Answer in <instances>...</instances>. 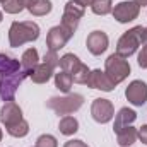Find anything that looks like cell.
<instances>
[{
    "instance_id": "6da1fadb",
    "label": "cell",
    "mask_w": 147,
    "mask_h": 147,
    "mask_svg": "<svg viewBox=\"0 0 147 147\" xmlns=\"http://www.w3.org/2000/svg\"><path fill=\"white\" fill-rule=\"evenodd\" d=\"M38 38H39V26L33 21H22V22L16 21V22H12L10 29H9V43L14 48L22 46L31 41H36Z\"/></svg>"
},
{
    "instance_id": "7a4b0ae2",
    "label": "cell",
    "mask_w": 147,
    "mask_h": 147,
    "mask_svg": "<svg viewBox=\"0 0 147 147\" xmlns=\"http://www.w3.org/2000/svg\"><path fill=\"white\" fill-rule=\"evenodd\" d=\"M84 105V96L80 94H67L62 98H50L46 101V108L55 111L57 115H70L80 110Z\"/></svg>"
},
{
    "instance_id": "3957f363",
    "label": "cell",
    "mask_w": 147,
    "mask_h": 147,
    "mask_svg": "<svg viewBox=\"0 0 147 147\" xmlns=\"http://www.w3.org/2000/svg\"><path fill=\"white\" fill-rule=\"evenodd\" d=\"M142 31H144L142 26H135V28L128 29L127 33H123L121 38L118 39V45H116V55H120V57H123V58L132 57V55L137 51V48L140 46Z\"/></svg>"
},
{
    "instance_id": "277c9868",
    "label": "cell",
    "mask_w": 147,
    "mask_h": 147,
    "mask_svg": "<svg viewBox=\"0 0 147 147\" xmlns=\"http://www.w3.org/2000/svg\"><path fill=\"white\" fill-rule=\"evenodd\" d=\"M105 72L115 84H120L130 75V63L123 57L113 53L105 62Z\"/></svg>"
},
{
    "instance_id": "5b68a950",
    "label": "cell",
    "mask_w": 147,
    "mask_h": 147,
    "mask_svg": "<svg viewBox=\"0 0 147 147\" xmlns=\"http://www.w3.org/2000/svg\"><path fill=\"white\" fill-rule=\"evenodd\" d=\"M26 77H29V75L24 72L22 69L16 74L2 75V77H0V99L5 101V103L14 101L16 92H17V87L22 84V80H24Z\"/></svg>"
},
{
    "instance_id": "8992f818",
    "label": "cell",
    "mask_w": 147,
    "mask_h": 147,
    "mask_svg": "<svg viewBox=\"0 0 147 147\" xmlns=\"http://www.w3.org/2000/svg\"><path fill=\"white\" fill-rule=\"evenodd\" d=\"M84 17V7H80L79 3H75L74 0H69L65 9H63V16H62V28L70 33L74 36V33L77 31V26L80 22V19Z\"/></svg>"
},
{
    "instance_id": "52a82bcc",
    "label": "cell",
    "mask_w": 147,
    "mask_h": 147,
    "mask_svg": "<svg viewBox=\"0 0 147 147\" xmlns=\"http://www.w3.org/2000/svg\"><path fill=\"white\" fill-rule=\"evenodd\" d=\"M139 12H140V7L134 2V0H128V2H120L115 5V9L111 10L113 17L121 22V24H127L134 19L139 17Z\"/></svg>"
},
{
    "instance_id": "ba28073f",
    "label": "cell",
    "mask_w": 147,
    "mask_h": 147,
    "mask_svg": "<svg viewBox=\"0 0 147 147\" xmlns=\"http://www.w3.org/2000/svg\"><path fill=\"white\" fill-rule=\"evenodd\" d=\"M125 98L134 106H144L147 103V84L144 80H132L125 89Z\"/></svg>"
},
{
    "instance_id": "9c48e42d",
    "label": "cell",
    "mask_w": 147,
    "mask_h": 147,
    "mask_svg": "<svg viewBox=\"0 0 147 147\" xmlns=\"http://www.w3.org/2000/svg\"><path fill=\"white\" fill-rule=\"evenodd\" d=\"M91 115H92V118L98 123H108L113 118V115H115L113 103H111L110 99H105V98L94 99L92 105H91Z\"/></svg>"
},
{
    "instance_id": "30bf717a",
    "label": "cell",
    "mask_w": 147,
    "mask_h": 147,
    "mask_svg": "<svg viewBox=\"0 0 147 147\" xmlns=\"http://www.w3.org/2000/svg\"><path fill=\"white\" fill-rule=\"evenodd\" d=\"M22 120H24L22 118V110L19 108L17 103L9 101V103H5L2 106V110H0V121L5 125V128H10V127L17 125Z\"/></svg>"
},
{
    "instance_id": "8fae6325",
    "label": "cell",
    "mask_w": 147,
    "mask_h": 147,
    "mask_svg": "<svg viewBox=\"0 0 147 147\" xmlns=\"http://www.w3.org/2000/svg\"><path fill=\"white\" fill-rule=\"evenodd\" d=\"M72 38L70 33H67L62 26H55L48 31V36H46V46L48 50L51 51H58L60 48H63L67 45V41Z\"/></svg>"
},
{
    "instance_id": "7c38bea8",
    "label": "cell",
    "mask_w": 147,
    "mask_h": 147,
    "mask_svg": "<svg viewBox=\"0 0 147 147\" xmlns=\"http://www.w3.org/2000/svg\"><path fill=\"white\" fill-rule=\"evenodd\" d=\"M86 84H87V87H91V89H99V91H105V92L113 91L115 86H116L110 77L106 75V72H101L99 69L91 70V74H89Z\"/></svg>"
},
{
    "instance_id": "4fadbf2b",
    "label": "cell",
    "mask_w": 147,
    "mask_h": 147,
    "mask_svg": "<svg viewBox=\"0 0 147 147\" xmlns=\"http://www.w3.org/2000/svg\"><path fill=\"white\" fill-rule=\"evenodd\" d=\"M108 43H110L108 34L103 33V31H92V33L87 36V39H86V46H87V50H89L92 55H101V53H105L106 48H108Z\"/></svg>"
},
{
    "instance_id": "5bb4252c",
    "label": "cell",
    "mask_w": 147,
    "mask_h": 147,
    "mask_svg": "<svg viewBox=\"0 0 147 147\" xmlns=\"http://www.w3.org/2000/svg\"><path fill=\"white\" fill-rule=\"evenodd\" d=\"M135 120H137V113L135 111L130 110V108H121V110L115 115V125H113L115 134H118L120 130L130 127Z\"/></svg>"
},
{
    "instance_id": "9a60e30c",
    "label": "cell",
    "mask_w": 147,
    "mask_h": 147,
    "mask_svg": "<svg viewBox=\"0 0 147 147\" xmlns=\"http://www.w3.org/2000/svg\"><path fill=\"white\" fill-rule=\"evenodd\" d=\"M39 65V55H38L36 48H29L22 53V58H21V69L28 75H31V72Z\"/></svg>"
},
{
    "instance_id": "2e32d148",
    "label": "cell",
    "mask_w": 147,
    "mask_h": 147,
    "mask_svg": "<svg viewBox=\"0 0 147 147\" xmlns=\"http://www.w3.org/2000/svg\"><path fill=\"white\" fill-rule=\"evenodd\" d=\"M51 75H53V69L50 67V65H46V63H39L36 69L31 72V80L34 82V84H46L50 79H51Z\"/></svg>"
},
{
    "instance_id": "e0dca14e",
    "label": "cell",
    "mask_w": 147,
    "mask_h": 147,
    "mask_svg": "<svg viewBox=\"0 0 147 147\" xmlns=\"http://www.w3.org/2000/svg\"><path fill=\"white\" fill-rule=\"evenodd\" d=\"M21 70V63L19 60L5 55V53H0V75H7V74H16Z\"/></svg>"
},
{
    "instance_id": "ac0fdd59",
    "label": "cell",
    "mask_w": 147,
    "mask_h": 147,
    "mask_svg": "<svg viewBox=\"0 0 147 147\" xmlns=\"http://www.w3.org/2000/svg\"><path fill=\"white\" fill-rule=\"evenodd\" d=\"M135 140H137V130H135L132 125L127 127V128H123V130H120V132L116 134V142L121 147L132 146V144H135Z\"/></svg>"
},
{
    "instance_id": "d6986e66",
    "label": "cell",
    "mask_w": 147,
    "mask_h": 147,
    "mask_svg": "<svg viewBox=\"0 0 147 147\" xmlns=\"http://www.w3.org/2000/svg\"><path fill=\"white\" fill-rule=\"evenodd\" d=\"M80 60L74 55V53H67V55H63L62 58H60V69L63 70V72L70 74V75H74V74L77 72V69L80 67Z\"/></svg>"
},
{
    "instance_id": "ffe728a7",
    "label": "cell",
    "mask_w": 147,
    "mask_h": 147,
    "mask_svg": "<svg viewBox=\"0 0 147 147\" xmlns=\"http://www.w3.org/2000/svg\"><path fill=\"white\" fill-rule=\"evenodd\" d=\"M58 130H60V134H63V135H74V134L79 130V121H77V118L65 115V116L60 120V123H58Z\"/></svg>"
},
{
    "instance_id": "44dd1931",
    "label": "cell",
    "mask_w": 147,
    "mask_h": 147,
    "mask_svg": "<svg viewBox=\"0 0 147 147\" xmlns=\"http://www.w3.org/2000/svg\"><path fill=\"white\" fill-rule=\"evenodd\" d=\"M74 80H72V75L67 72H63V70H60L58 74H55V86H57V89H60L62 92H69L70 91V87H72Z\"/></svg>"
},
{
    "instance_id": "7402d4cb",
    "label": "cell",
    "mask_w": 147,
    "mask_h": 147,
    "mask_svg": "<svg viewBox=\"0 0 147 147\" xmlns=\"http://www.w3.org/2000/svg\"><path fill=\"white\" fill-rule=\"evenodd\" d=\"M51 2L50 0H36L31 7H28V10L33 14V16H46V14H50L51 12Z\"/></svg>"
},
{
    "instance_id": "603a6c76",
    "label": "cell",
    "mask_w": 147,
    "mask_h": 147,
    "mask_svg": "<svg viewBox=\"0 0 147 147\" xmlns=\"http://www.w3.org/2000/svg\"><path fill=\"white\" fill-rule=\"evenodd\" d=\"M91 9L96 16H106L113 10V3H111V0H94Z\"/></svg>"
},
{
    "instance_id": "cb8c5ba5",
    "label": "cell",
    "mask_w": 147,
    "mask_h": 147,
    "mask_svg": "<svg viewBox=\"0 0 147 147\" xmlns=\"http://www.w3.org/2000/svg\"><path fill=\"white\" fill-rule=\"evenodd\" d=\"M7 134H9V135H12V137H16V139L26 137V135L29 134V123H28L26 120H22V121H19L17 125H14V127L7 128Z\"/></svg>"
},
{
    "instance_id": "d4e9b609",
    "label": "cell",
    "mask_w": 147,
    "mask_h": 147,
    "mask_svg": "<svg viewBox=\"0 0 147 147\" xmlns=\"http://www.w3.org/2000/svg\"><path fill=\"white\" fill-rule=\"evenodd\" d=\"M2 7L7 14H19L26 9L24 5V0H3L2 2Z\"/></svg>"
},
{
    "instance_id": "484cf974",
    "label": "cell",
    "mask_w": 147,
    "mask_h": 147,
    "mask_svg": "<svg viewBox=\"0 0 147 147\" xmlns=\"http://www.w3.org/2000/svg\"><path fill=\"white\" fill-rule=\"evenodd\" d=\"M89 74H91V70L87 69V65L80 63V67L77 69V72L72 75V80H74V82H77V84H86V82H87Z\"/></svg>"
},
{
    "instance_id": "4316f807",
    "label": "cell",
    "mask_w": 147,
    "mask_h": 147,
    "mask_svg": "<svg viewBox=\"0 0 147 147\" xmlns=\"http://www.w3.org/2000/svg\"><path fill=\"white\" fill-rule=\"evenodd\" d=\"M43 63L50 65V67L55 70L57 67H60V57H58V53H57V51L48 50V51L45 53V57H43Z\"/></svg>"
},
{
    "instance_id": "83f0119b",
    "label": "cell",
    "mask_w": 147,
    "mask_h": 147,
    "mask_svg": "<svg viewBox=\"0 0 147 147\" xmlns=\"http://www.w3.org/2000/svg\"><path fill=\"white\" fill-rule=\"evenodd\" d=\"M36 147H58V142H57V139L53 135L45 134V135H39L38 137Z\"/></svg>"
},
{
    "instance_id": "f1b7e54d",
    "label": "cell",
    "mask_w": 147,
    "mask_h": 147,
    "mask_svg": "<svg viewBox=\"0 0 147 147\" xmlns=\"http://www.w3.org/2000/svg\"><path fill=\"white\" fill-rule=\"evenodd\" d=\"M137 63L140 69H147V46H142V50L137 57Z\"/></svg>"
},
{
    "instance_id": "f546056e",
    "label": "cell",
    "mask_w": 147,
    "mask_h": 147,
    "mask_svg": "<svg viewBox=\"0 0 147 147\" xmlns=\"http://www.w3.org/2000/svg\"><path fill=\"white\" fill-rule=\"evenodd\" d=\"M137 137L140 139L142 144H146L147 146V125H142V127L137 130Z\"/></svg>"
},
{
    "instance_id": "4dcf8cb0",
    "label": "cell",
    "mask_w": 147,
    "mask_h": 147,
    "mask_svg": "<svg viewBox=\"0 0 147 147\" xmlns=\"http://www.w3.org/2000/svg\"><path fill=\"white\" fill-rule=\"evenodd\" d=\"M63 147H89V146L82 140H69V142H65Z\"/></svg>"
},
{
    "instance_id": "1f68e13d",
    "label": "cell",
    "mask_w": 147,
    "mask_h": 147,
    "mask_svg": "<svg viewBox=\"0 0 147 147\" xmlns=\"http://www.w3.org/2000/svg\"><path fill=\"white\" fill-rule=\"evenodd\" d=\"M74 2H75V3H79L80 7H84V9H86L87 5H92V2H94V0H74Z\"/></svg>"
},
{
    "instance_id": "d6a6232c",
    "label": "cell",
    "mask_w": 147,
    "mask_h": 147,
    "mask_svg": "<svg viewBox=\"0 0 147 147\" xmlns=\"http://www.w3.org/2000/svg\"><path fill=\"white\" fill-rule=\"evenodd\" d=\"M140 45L147 46V28H144V31H142V36H140Z\"/></svg>"
},
{
    "instance_id": "836d02e7",
    "label": "cell",
    "mask_w": 147,
    "mask_h": 147,
    "mask_svg": "<svg viewBox=\"0 0 147 147\" xmlns=\"http://www.w3.org/2000/svg\"><path fill=\"white\" fill-rule=\"evenodd\" d=\"M139 7H147V0H134Z\"/></svg>"
},
{
    "instance_id": "e575fe53",
    "label": "cell",
    "mask_w": 147,
    "mask_h": 147,
    "mask_svg": "<svg viewBox=\"0 0 147 147\" xmlns=\"http://www.w3.org/2000/svg\"><path fill=\"white\" fill-rule=\"evenodd\" d=\"M34 2H36V0H24V5H26V9H28V7H31Z\"/></svg>"
},
{
    "instance_id": "d590c367",
    "label": "cell",
    "mask_w": 147,
    "mask_h": 147,
    "mask_svg": "<svg viewBox=\"0 0 147 147\" xmlns=\"http://www.w3.org/2000/svg\"><path fill=\"white\" fill-rule=\"evenodd\" d=\"M2 19H3V16H2V12H0V22H2Z\"/></svg>"
},
{
    "instance_id": "8d00e7d4",
    "label": "cell",
    "mask_w": 147,
    "mask_h": 147,
    "mask_svg": "<svg viewBox=\"0 0 147 147\" xmlns=\"http://www.w3.org/2000/svg\"><path fill=\"white\" fill-rule=\"evenodd\" d=\"M0 140H2V128H0Z\"/></svg>"
}]
</instances>
